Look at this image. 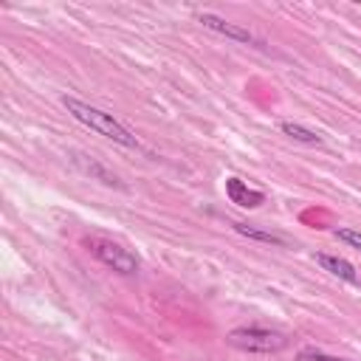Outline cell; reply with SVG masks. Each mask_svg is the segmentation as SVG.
<instances>
[{
	"mask_svg": "<svg viewBox=\"0 0 361 361\" xmlns=\"http://www.w3.org/2000/svg\"><path fill=\"white\" fill-rule=\"evenodd\" d=\"M62 107H65L79 124L96 130L99 135H104V138H110V141H116V144H121V147L138 149V138H135L121 121H116L113 113H104V110H99V107H93V104L76 99V96H62Z\"/></svg>",
	"mask_w": 361,
	"mask_h": 361,
	"instance_id": "cell-1",
	"label": "cell"
},
{
	"mask_svg": "<svg viewBox=\"0 0 361 361\" xmlns=\"http://www.w3.org/2000/svg\"><path fill=\"white\" fill-rule=\"evenodd\" d=\"M226 344L234 347V350H243V353H279V350L288 347V338H285V333H279V330L248 324V327H234V330H228Z\"/></svg>",
	"mask_w": 361,
	"mask_h": 361,
	"instance_id": "cell-2",
	"label": "cell"
},
{
	"mask_svg": "<svg viewBox=\"0 0 361 361\" xmlns=\"http://www.w3.org/2000/svg\"><path fill=\"white\" fill-rule=\"evenodd\" d=\"M82 245H85L102 265L113 268L116 274H127V276H130V274H135L138 265H141L133 251H127L124 245H118V243H113V240H104V237H85Z\"/></svg>",
	"mask_w": 361,
	"mask_h": 361,
	"instance_id": "cell-3",
	"label": "cell"
},
{
	"mask_svg": "<svg viewBox=\"0 0 361 361\" xmlns=\"http://www.w3.org/2000/svg\"><path fill=\"white\" fill-rule=\"evenodd\" d=\"M197 23H200L203 28H209V31H217V34L228 37V39H237V42H245V45H254V48H265V42H262L259 37H254L248 28L234 25V23H228V20H223V17L212 14V11H200V14H197Z\"/></svg>",
	"mask_w": 361,
	"mask_h": 361,
	"instance_id": "cell-4",
	"label": "cell"
},
{
	"mask_svg": "<svg viewBox=\"0 0 361 361\" xmlns=\"http://www.w3.org/2000/svg\"><path fill=\"white\" fill-rule=\"evenodd\" d=\"M71 164H73L82 175H87V178H93V180H99V183H104V186L127 189V186H124V180H121L113 169H107L102 161H96V158H93V155H87V152H71Z\"/></svg>",
	"mask_w": 361,
	"mask_h": 361,
	"instance_id": "cell-5",
	"label": "cell"
},
{
	"mask_svg": "<svg viewBox=\"0 0 361 361\" xmlns=\"http://www.w3.org/2000/svg\"><path fill=\"white\" fill-rule=\"evenodd\" d=\"M226 197H228L231 203L243 206V209H257V206L265 203V192L251 189V186H248L245 180H240V178H226Z\"/></svg>",
	"mask_w": 361,
	"mask_h": 361,
	"instance_id": "cell-6",
	"label": "cell"
},
{
	"mask_svg": "<svg viewBox=\"0 0 361 361\" xmlns=\"http://www.w3.org/2000/svg\"><path fill=\"white\" fill-rule=\"evenodd\" d=\"M231 228L248 240H257V243H265V245H288V240L276 231H265L259 226H251V223H243V220H231Z\"/></svg>",
	"mask_w": 361,
	"mask_h": 361,
	"instance_id": "cell-7",
	"label": "cell"
},
{
	"mask_svg": "<svg viewBox=\"0 0 361 361\" xmlns=\"http://www.w3.org/2000/svg\"><path fill=\"white\" fill-rule=\"evenodd\" d=\"M316 262H319L327 274H333V276H338V279H344V282H358V274H355L353 262H347V259H341V257L316 254Z\"/></svg>",
	"mask_w": 361,
	"mask_h": 361,
	"instance_id": "cell-8",
	"label": "cell"
},
{
	"mask_svg": "<svg viewBox=\"0 0 361 361\" xmlns=\"http://www.w3.org/2000/svg\"><path fill=\"white\" fill-rule=\"evenodd\" d=\"M279 130H282L288 138L299 141V144H307V147H319V144H322V135H319V133H313V130H307V127H302V124H296V121H282Z\"/></svg>",
	"mask_w": 361,
	"mask_h": 361,
	"instance_id": "cell-9",
	"label": "cell"
},
{
	"mask_svg": "<svg viewBox=\"0 0 361 361\" xmlns=\"http://www.w3.org/2000/svg\"><path fill=\"white\" fill-rule=\"evenodd\" d=\"M296 361H347V358H338V355H327V353H322V350L305 347V350H299Z\"/></svg>",
	"mask_w": 361,
	"mask_h": 361,
	"instance_id": "cell-10",
	"label": "cell"
},
{
	"mask_svg": "<svg viewBox=\"0 0 361 361\" xmlns=\"http://www.w3.org/2000/svg\"><path fill=\"white\" fill-rule=\"evenodd\" d=\"M333 234H336L341 243H347V245H353V248L361 251V231H353V228H336Z\"/></svg>",
	"mask_w": 361,
	"mask_h": 361,
	"instance_id": "cell-11",
	"label": "cell"
}]
</instances>
